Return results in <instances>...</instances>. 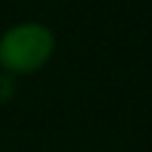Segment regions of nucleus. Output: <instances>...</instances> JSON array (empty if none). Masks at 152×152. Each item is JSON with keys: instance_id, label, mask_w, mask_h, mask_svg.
I'll return each instance as SVG.
<instances>
[{"instance_id": "obj_1", "label": "nucleus", "mask_w": 152, "mask_h": 152, "mask_svg": "<svg viewBox=\"0 0 152 152\" xmlns=\"http://www.w3.org/2000/svg\"><path fill=\"white\" fill-rule=\"evenodd\" d=\"M55 48L52 33L40 24H19L0 40V64L12 74H31L40 69Z\"/></svg>"}]
</instances>
